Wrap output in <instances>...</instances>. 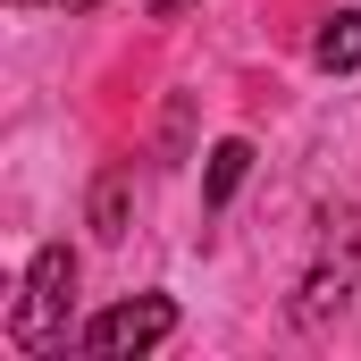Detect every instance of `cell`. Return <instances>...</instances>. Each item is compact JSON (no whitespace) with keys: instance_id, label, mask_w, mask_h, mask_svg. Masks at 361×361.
<instances>
[{"instance_id":"1","label":"cell","mask_w":361,"mask_h":361,"mask_svg":"<svg viewBox=\"0 0 361 361\" xmlns=\"http://www.w3.org/2000/svg\"><path fill=\"white\" fill-rule=\"evenodd\" d=\"M68 294H76V252H68V244H42L34 269H25L17 311H8V345H17V353L68 345Z\"/></svg>"},{"instance_id":"2","label":"cell","mask_w":361,"mask_h":361,"mask_svg":"<svg viewBox=\"0 0 361 361\" xmlns=\"http://www.w3.org/2000/svg\"><path fill=\"white\" fill-rule=\"evenodd\" d=\"M169 336H177V302L169 294H135V302H109L85 328V353L92 361H143L152 345H169Z\"/></svg>"},{"instance_id":"3","label":"cell","mask_w":361,"mask_h":361,"mask_svg":"<svg viewBox=\"0 0 361 361\" xmlns=\"http://www.w3.org/2000/svg\"><path fill=\"white\" fill-rule=\"evenodd\" d=\"M244 177H252V143H244V135L210 143V169H202V202H210V210H227V202L244 193Z\"/></svg>"},{"instance_id":"4","label":"cell","mask_w":361,"mask_h":361,"mask_svg":"<svg viewBox=\"0 0 361 361\" xmlns=\"http://www.w3.org/2000/svg\"><path fill=\"white\" fill-rule=\"evenodd\" d=\"M311 59H319L328 76H353V68H361V8H336V17L319 25V42H311Z\"/></svg>"},{"instance_id":"5","label":"cell","mask_w":361,"mask_h":361,"mask_svg":"<svg viewBox=\"0 0 361 361\" xmlns=\"http://www.w3.org/2000/svg\"><path fill=\"white\" fill-rule=\"evenodd\" d=\"M92 227H101L109 244L126 235V169H109V177H101V193H92Z\"/></svg>"},{"instance_id":"6","label":"cell","mask_w":361,"mask_h":361,"mask_svg":"<svg viewBox=\"0 0 361 361\" xmlns=\"http://www.w3.org/2000/svg\"><path fill=\"white\" fill-rule=\"evenodd\" d=\"M328 311H345V277H311V286H302V302H294V319H302V328H319V319H328Z\"/></svg>"},{"instance_id":"7","label":"cell","mask_w":361,"mask_h":361,"mask_svg":"<svg viewBox=\"0 0 361 361\" xmlns=\"http://www.w3.org/2000/svg\"><path fill=\"white\" fill-rule=\"evenodd\" d=\"M177 8H193V0H152V17H177Z\"/></svg>"},{"instance_id":"8","label":"cell","mask_w":361,"mask_h":361,"mask_svg":"<svg viewBox=\"0 0 361 361\" xmlns=\"http://www.w3.org/2000/svg\"><path fill=\"white\" fill-rule=\"evenodd\" d=\"M68 8H101V0H68Z\"/></svg>"}]
</instances>
